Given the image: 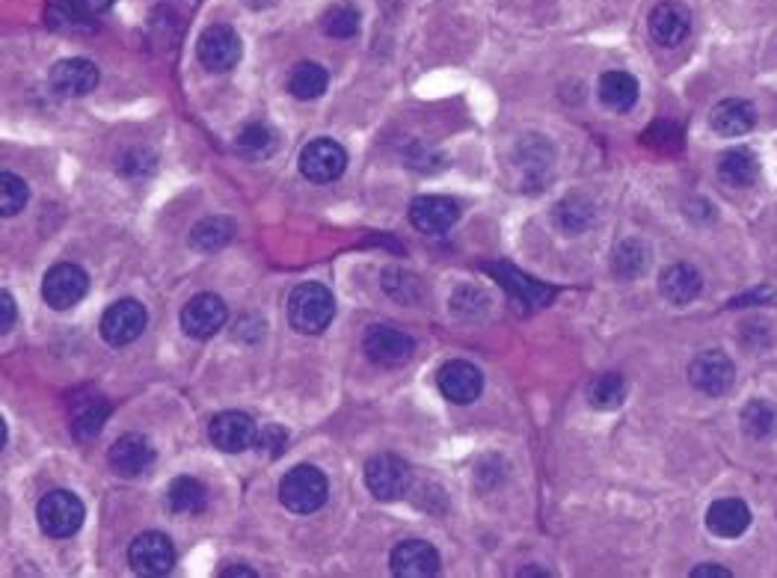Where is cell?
<instances>
[{
  "label": "cell",
  "mask_w": 777,
  "mask_h": 578,
  "mask_svg": "<svg viewBox=\"0 0 777 578\" xmlns=\"http://www.w3.org/2000/svg\"><path fill=\"white\" fill-rule=\"evenodd\" d=\"M335 315L333 294L317 285V282H306L291 291L289 297V321L300 335H317L324 333L330 321Z\"/></svg>",
  "instance_id": "6da1fadb"
},
{
  "label": "cell",
  "mask_w": 777,
  "mask_h": 578,
  "mask_svg": "<svg viewBox=\"0 0 777 578\" xmlns=\"http://www.w3.org/2000/svg\"><path fill=\"white\" fill-rule=\"evenodd\" d=\"M326 493H330L326 475L315 466H294L280 484L282 507L300 516L315 514L317 507H324Z\"/></svg>",
  "instance_id": "7a4b0ae2"
},
{
  "label": "cell",
  "mask_w": 777,
  "mask_h": 578,
  "mask_svg": "<svg viewBox=\"0 0 777 578\" xmlns=\"http://www.w3.org/2000/svg\"><path fill=\"white\" fill-rule=\"evenodd\" d=\"M37 519L48 537H54V540L72 537L83 525V501L69 489H54L39 501Z\"/></svg>",
  "instance_id": "3957f363"
},
{
  "label": "cell",
  "mask_w": 777,
  "mask_h": 578,
  "mask_svg": "<svg viewBox=\"0 0 777 578\" xmlns=\"http://www.w3.org/2000/svg\"><path fill=\"white\" fill-rule=\"evenodd\" d=\"M410 466L395 454H377L365 466V487L377 501H398L410 493Z\"/></svg>",
  "instance_id": "277c9868"
},
{
  "label": "cell",
  "mask_w": 777,
  "mask_h": 578,
  "mask_svg": "<svg viewBox=\"0 0 777 578\" xmlns=\"http://www.w3.org/2000/svg\"><path fill=\"white\" fill-rule=\"evenodd\" d=\"M196 54H200V63L205 65L209 72H232V69L241 63V57H244V42H241L235 28H229V24H211L200 37Z\"/></svg>",
  "instance_id": "5b68a950"
},
{
  "label": "cell",
  "mask_w": 777,
  "mask_h": 578,
  "mask_svg": "<svg viewBox=\"0 0 777 578\" xmlns=\"http://www.w3.org/2000/svg\"><path fill=\"white\" fill-rule=\"evenodd\" d=\"M87 291H90V276L78 264H54L42 280V297L57 312L78 306L87 297Z\"/></svg>",
  "instance_id": "8992f818"
},
{
  "label": "cell",
  "mask_w": 777,
  "mask_h": 578,
  "mask_svg": "<svg viewBox=\"0 0 777 578\" xmlns=\"http://www.w3.org/2000/svg\"><path fill=\"white\" fill-rule=\"evenodd\" d=\"M688 379L700 395H709V398H722L733 389V379H736V365L724 351H706L700 356L692 359L688 365Z\"/></svg>",
  "instance_id": "52a82bcc"
},
{
  "label": "cell",
  "mask_w": 777,
  "mask_h": 578,
  "mask_svg": "<svg viewBox=\"0 0 777 578\" xmlns=\"http://www.w3.org/2000/svg\"><path fill=\"white\" fill-rule=\"evenodd\" d=\"M128 560H131V569L137 576H167L175 564V549H172V540L161 531H145L140 534L131 549H128Z\"/></svg>",
  "instance_id": "ba28073f"
},
{
  "label": "cell",
  "mask_w": 777,
  "mask_h": 578,
  "mask_svg": "<svg viewBox=\"0 0 777 578\" xmlns=\"http://www.w3.org/2000/svg\"><path fill=\"white\" fill-rule=\"evenodd\" d=\"M347 170V152L335 140H312L300 152V172L312 184H330L339 181Z\"/></svg>",
  "instance_id": "9c48e42d"
},
{
  "label": "cell",
  "mask_w": 777,
  "mask_h": 578,
  "mask_svg": "<svg viewBox=\"0 0 777 578\" xmlns=\"http://www.w3.org/2000/svg\"><path fill=\"white\" fill-rule=\"evenodd\" d=\"M145 308L137 300H119L101 315V338L113 347H125L137 342L145 329Z\"/></svg>",
  "instance_id": "30bf717a"
},
{
  "label": "cell",
  "mask_w": 777,
  "mask_h": 578,
  "mask_svg": "<svg viewBox=\"0 0 777 578\" xmlns=\"http://www.w3.org/2000/svg\"><path fill=\"white\" fill-rule=\"evenodd\" d=\"M362 351L371 362L395 368V365L410 362V356L416 351V342L407 333L395 329V326H371L365 338H362Z\"/></svg>",
  "instance_id": "8fae6325"
},
{
  "label": "cell",
  "mask_w": 777,
  "mask_h": 578,
  "mask_svg": "<svg viewBox=\"0 0 777 578\" xmlns=\"http://www.w3.org/2000/svg\"><path fill=\"white\" fill-rule=\"evenodd\" d=\"M226 324V303L218 294H196L181 308V329L190 338H211Z\"/></svg>",
  "instance_id": "7c38bea8"
},
{
  "label": "cell",
  "mask_w": 777,
  "mask_h": 578,
  "mask_svg": "<svg viewBox=\"0 0 777 578\" xmlns=\"http://www.w3.org/2000/svg\"><path fill=\"white\" fill-rule=\"evenodd\" d=\"M211 445L226 454H241L246 448L255 445V422L246 413H238V409H229V413H220V416L211 418L209 425Z\"/></svg>",
  "instance_id": "4fadbf2b"
},
{
  "label": "cell",
  "mask_w": 777,
  "mask_h": 578,
  "mask_svg": "<svg viewBox=\"0 0 777 578\" xmlns=\"http://www.w3.org/2000/svg\"><path fill=\"white\" fill-rule=\"evenodd\" d=\"M436 383H440V392L452 404H472L475 398H481V389H484V377L481 371L466 359H452L445 362L440 374H436Z\"/></svg>",
  "instance_id": "5bb4252c"
},
{
  "label": "cell",
  "mask_w": 777,
  "mask_h": 578,
  "mask_svg": "<svg viewBox=\"0 0 777 578\" xmlns=\"http://www.w3.org/2000/svg\"><path fill=\"white\" fill-rule=\"evenodd\" d=\"M461 220V205L448 196H418L410 205V223L425 235H445Z\"/></svg>",
  "instance_id": "9a60e30c"
},
{
  "label": "cell",
  "mask_w": 777,
  "mask_h": 578,
  "mask_svg": "<svg viewBox=\"0 0 777 578\" xmlns=\"http://www.w3.org/2000/svg\"><path fill=\"white\" fill-rule=\"evenodd\" d=\"M392 572L398 578H431L440 572V551L425 540H404L392 551Z\"/></svg>",
  "instance_id": "2e32d148"
},
{
  "label": "cell",
  "mask_w": 777,
  "mask_h": 578,
  "mask_svg": "<svg viewBox=\"0 0 777 578\" xmlns=\"http://www.w3.org/2000/svg\"><path fill=\"white\" fill-rule=\"evenodd\" d=\"M99 87V69L90 60H60L51 69V90L63 99H81Z\"/></svg>",
  "instance_id": "e0dca14e"
},
{
  "label": "cell",
  "mask_w": 777,
  "mask_h": 578,
  "mask_svg": "<svg viewBox=\"0 0 777 578\" xmlns=\"http://www.w3.org/2000/svg\"><path fill=\"white\" fill-rule=\"evenodd\" d=\"M108 460L110 469L117 471V475H122V478H137V475H143V471L152 466L154 448L145 436L125 434L113 443Z\"/></svg>",
  "instance_id": "ac0fdd59"
},
{
  "label": "cell",
  "mask_w": 777,
  "mask_h": 578,
  "mask_svg": "<svg viewBox=\"0 0 777 578\" xmlns=\"http://www.w3.org/2000/svg\"><path fill=\"white\" fill-rule=\"evenodd\" d=\"M484 271L493 273L498 280V285L505 291H511V297H514V303H523L525 308H537V306H546V300L555 294L552 288H546V285H541V282L528 280V276H523V273L516 271L514 264H484Z\"/></svg>",
  "instance_id": "d6986e66"
},
{
  "label": "cell",
  "mask_w": 777,
  "mask_h": 578,
  "mask_svg": "<svg viewBox=\"0 0 777 578\" xmlns=\"http://www.w3.org/2000/svg\"><path fill=\"white\" fill-rule=\"evenodd\" d=\"M692 30V12L683 3H659L650 12V37L653 42H659L662 48H677Z\"/></svg>",
  "instance_id": "ffe728a7"
},
{
  "label": "cell",
  "mask_w": 777,
  "mask_h": 578,
  "mask_svg": "<svg viewBox=\"0 0 777 578\" xmlns=\"http://www.w3.org/2000/svg\"><path fill=\"white\" fill-rule=\"evenodd\" d=\"M750 507L741 501V498H718L713 501V507L706 510V528L715 534V537H724V540H733V537H741L748 531L750 525Z\"/></svg>",
  "instance_id": "44dd1931"
},
{
  "label": "cell",
  "mask_w": 777,
  "mask_h": 578,
  "mask_svg": "<svg viewBox=\"0 0 777 578\" xmlns=\"http://www.w3.org/2000/svg\"><path fill=\"white\" fill-rule=\"evenodd\" d=\"M659 291H662V297H668L670 303L686 306V303H692V300L700 297V291H704V280H700V273H697L692 264L677 262V264H670V267H665V271H662Z\"/></svg>",
  "instance_id": "7402d4cb"
},
{
  "label": "cell",
  "mask_w": 777,
  "mask_h": 578,
  "mask_svg": "<svg viewBox=\"0 0 777 578\" xmlns=\"http://www.w3.org/2000/svg\"><path fill=\"white\" fill-rule=\"evenodd\" d=\"M709 125H713L715 134L741 136L757 125V110L748 101L727 99L722 104H715L713 113H709Z\"/></svg>",
  "instance_id": "603a6c76"
},
{
  "label": "cell",
  "mask_w": 777,
  "mask_h": 578,
  "mask_svg": "<svg viewBox=\"0 0 777 578\" xmlns=\"http://www.w3.org/2000/svg\"><path fill=\"white\" fill-rule=\"evenodd\" d=\"M167 507L175 516H200L209 507V489L190 475H181L167 487Z\"/></svg>",
  "instance_id": "cb8c5ba5"
},
{
  "label": "cell",
  "mask_w": 777,
  "mask_h": 578,
  "mask_svg": "<svg viewBox=\"0 0 777 578\" xmlns=\"http://www.w3.org/2000/svg\"><path fill=\"white\" fill-rule=\"evenodd\" d=\"M108 416L110 407L101 395H90V398H87V395H78V398L72 400V436L74 439H83V443L92 439V436H99Z\"/></svg>",
  "instance_id": "d4e9b609"
},
{
  "label": "cell",
  "mask_w": 777,
  "mask_h": 578,
  "mask_svg": "<svg viewBox=\"0 0 777 578\" xmlns=\"http://www.w3.org/2000/svg\"><path fill=\"white\" fill-rule=\"evenodd\" d=\"M718 175L730 187H750L759 179V161L750 149H730L718 161Z\"/></svg>",
  "instance_id": "484cf974"
},
{
  "label": "cell",
  "mask_w": 777,
  "mask_h": 578,
  "mask_svg": "<svg viewBox=\"0 0 777 578\" xmlns=\"http://www.w3.org/2000/svg\"><path fill=\"white\" fill-rule=\"evenodd\" d=\"M599 101L617 113L633 110L638 101V81L629 72H606L599 78Z\"/></svg>",
  "instance_id": "4316f807"
},
{
  "label": "cell",
  "mask_w": 777,
  "mask_h": 578,
  "mask_svg": "<svg viewBox=\"0 0 777 578\" xmlns=\"http://www.w3.org/2000/svg\"><path fill=\"white\" fill-rule=\"evenodd\" d=\"M552 220H555V226H558L564 235H582V232L594 223V205H591L585 196L569 193L567 200H561L558 205H555Z\"/></svg>",
  "instance_id": "83f0119b"
},
{
  "label": "cell",
  "mask_w": 777,
  "mask_h": 578,
  "mask_svg": "<svg viewBox=\"0 0 777 578\" xmlns=\"http://www.w3.org/2000/svg\"><path fill=\"white\" fill-rule=\"evenodd\" d=\"M280 149V136L271 125H262V122H253L246 125L241 134L235 136V152L244 154L246 161H264L271 158L273 152Z\"/></svg>",
  "instance_id": "f1b7e54d"
},
{
  "label": "cell",
  "mask_w": 777,
  "mask_h": 578,
  "mask_svg": "<svg viewBox=\"0 0 777 578\" xmlns=\"http://www.w3.org/2000/svg\"><path fill=\"white\" fill-rule=\"evenodd\" d=\"M330 74L324 65L317 63H297L289 74V92L300 101H315L326 92Z\"/></svg>",
  "instance_id": "f546056e"
},
{
  "label": "cell",
  "mask_w": 777,
  "mask_h": 578,
  "mask_svg": "<svg viewBox=\"0 0 777 578\" xmlns=\"http://www.w3.org/2000/svg\"><path fill=\"white\" fill-rule=\"evenodd\" d=\"M235 237V223L229 217H209L193 226L190 244L196 246L200 253H218Z\"/></svg>",
  "instance_id": "4dcf8cb0"
},
{
  "label": "cell",
  "mask_w": 777,
  "mask_h": 578,
  "mask_svg": "<svg viewBox=\"0 0 777 578\" xmlns=\"http://www.w3.org/2000/svg\"><path fill=\"white\" fill-rule=\"evenodd\" d=\"M647 264H650V250L642 241H635V237L617 244L615 255H612V267H615L620 280H638L647 271Z\"/></svg>",
  "instance_id": "1f68e13d"
},
{
  "label": "cell",
  "mask_w": 777,
  "mask_h": 578,
  "mask_svg": "<svg viewBox=\"0 0 777 578\" xmlns=\"http://www.w3.org/2000/svg\"><path fill=\"white\" fill-rule=\"evenodd\" d=\"M626 400V379L620 374H599L597 379H591L588 386V404L594 409H617Z\"/></svg>",
  "instance_id": "d6a6232c"
},
{
  "label": "cell",
  "mask_w": 777,
  "mask_h": 578,
  "mask_svg": "<svg viewBox=\"0 0 777 578\" xmlns=\"http://www.w3.org/2000/svg\"><path fill=\"white\" fill-rule=\"evenodd\" d=\"M360 24L362 16L353 3H335V7H330V10L324 12V19H321L324 33L333 39L356 37V33H360Z\"/></svg>",
  "instance_id": "836d02e7"
},
{
  "label": "cell",
  "mask_w": 777,
  "mask_h": 578,
  "mask_svg": "<svg viewBox=\"0 0 777 578\" xmlns=\"http://www.w3.org/2000/svg\"><path fill=\"white\" fill-rule=\"evenodd\" d=\"M777 427V409L768 400H750L748 407L741 409V430L754 439H766L775 434Z\"/></svg>",
  "instance_id": "e575fe53"
},
{
  "label": "cell",
  "mask_w": 777,
  "mask_h": 578,
  "mask_svg": "<svg viewBox=\"0 0 777 578\" xmlns=\"http://www.w3.org/2000/svg\"><path fill=\"white\" fill-rule=\"evenodd\" d=\"M30 200V190L24 179H19L16 172H0V214L3 217H16Z\"/></svg>",
  "instance_id": "d590c367"
},
{
  "label": "cell",
  "mask_w": 777,
  "mask_h": 578,
  "mask_svg": "<svg viewBox=\"0 0 777 578\" xmlns=\"http://www.w3.org/2000/svg\"><path fill=\"white\" fill-rule=\"evenodd\" d=\"M644 143L656 145V149H679L683 134H679V128L670 125V122H656V125H650L644 131Z\"/></svg>",
  "instance_id": "8d00e7d4"
},
{
  "label": "cell",
  "mask_w": 777,
  "mask_h": 578,
  "mask_svg": "<svg viewBox=\"0 0 777 578\" xmlns=\"http://www.w3.org/2000/svg\"><path fill=\"white\" fill-rule=\"evenodd\" d=\"M285 445H289V434L276 425H268V430H262V434L255 436V448H259V454H264V457H280V454L285 452Z\"/></svg>",
  "instance_id": "74e56055"
},
{
  "label": "cell",
  "mask_w": 777,
  "mask_h": 578,
  "mask_svg": "<svg viewBox=\"0 0 777 578\" xmlns=\"http://www.w3.org/2000/svg\"><path fill=\"white\" fill-rule=\"evenodd\" d=\"M152 170H154V158L149 152L128 154L125 163H122V172L131 175V179H143V175H149Z\"/></svg>",
  "instance_id": "f35d334b"
},
{
  "label": "cell",
  "mask_w": 777,
  "mask_h": 578,
  "mask_svg": "<svg viewBox=\"0 0 777 578\" xmlns=\"http://www.w3.org/2000/svg\"><path fill=\"white\" fill-rule=\"evenodd\" d=\"M12 324H16V300L10 291H0V329L10 333Z\"/></svg>",
  "instance_id": "ab89813d"
},
{
  "label": "cell",
  "mask_w": 777,
  "mask_h": 578,
  "mask_svg": "<svg viewBox=\"0 0 777 578\" xmlns=\"http://www.w3.org/2000/svg\"><path fill=\"white\" fill-rule=\"evenodd\" d=\"M113 3H117V0H78V7H81V12L87 16V19H92V16H101V12H108Z\"/></svg>",
  "instance_id": "60d3db41"
},
{
  "label": "cell",
  "mask_w": 777,
  "mask_h": 578,
  "mask_svg": "<svg viewBox=\"0 0 777 578\" xmlns=\"http://www.w3.org/2000/svg\"><path fill=\"white\" fill-rule=\"evenodd\" d=\"M733 572L727 567H718V564H704V567L692 569V578H730Z\"/></svg>",
  "instance_id": "b9f144b4"
},
{
  "label": "cell",
  "mask_w": 777,
  "mask_h": 578,
  "mask_svg": "<svg viewBox=\"0 0 777 578\" xmlns=\"http://www.w3.org/2000/svg\"><path fill=\"white\" fill-rule=\"evenodd\" d=\"M223 578H255V569L250 567H226L220 572Z\"/></svg>",
  "instance_id": "7bdbcfd3"
},
{
  "label": "cell",
  "mask_w": 777,
  "mask_h": 578,
  "mask_svg": "<svg viewBox=\"0 0 777 578\" xmlns=\"http://www.w3.org/2000/svg\"><path fill=\"white\" fill-rule=\"evenodd\" d=\"M519 576H546V572H541V569H523Z\"/></svg>",
  "instance_id": "ee69618b"
}]
</instances>
